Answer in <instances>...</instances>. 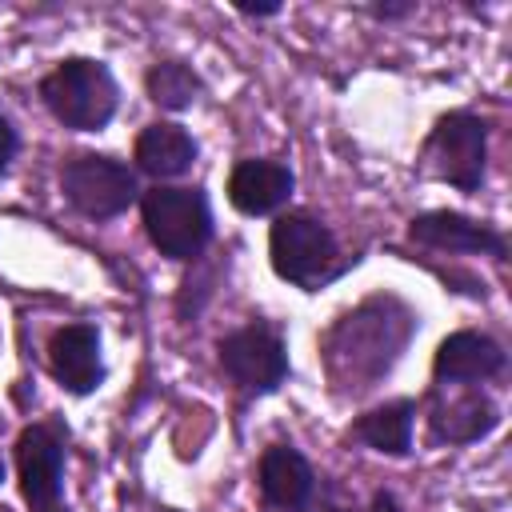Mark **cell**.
I'll return each instance as SVG.
<instances>
[{
    "instance_id": "20",
    "label": "cell",
    "mask_w": 512,
    "mask_h": 512,
    "mask_svg": "<svg viewBox=\"0 0 512 512\" xmlns=\"http://www.w3.org/2000/svg\"><path fill=\"white\" fill-rule=\"evenodd\" d=\"M372 512H400V504H396L392 492H376L372 496Z\"/></svg>"
},
{
    "instance_id": "19",
    "label": "cell",
    "mask_w": 512,
    "mask_h": 512,
    "mask_svg": "<svg viewBox=\"0 0 512 512\" xmlns=\"http://www.w3.org/2000/svg\"><path fill=\"white\" fill-rule=\"evenodd\" d=\"M236 12H244V16H276L280 4L276 0H268V4H236Z\"/></svg>"
},
{
    "instance_id": "22",
    "label": "cell",
    "mask_w": 512,
    "mask_h": 512,
    "mask_svg": "<svg viewBox=\"0 0 512 512\" xmlns=\"http://www.w3.org/2000/svg\"><path fill=\"white\" fill-rule=\"evenodd\" d=\"M332 512H344V508H332Z\"/></svg>"
},
{
    "instance_id": "2",
    "label": "cell",
    "mask_w": 512,
    "mask_h": 512,
    "mask_svg": "<svg viewBox=\"0 0 512 512\" xmlns=\"http://www.w3.org/2000/svg\"><path fill=\"white\" fill-rule=\"evenodd\" d=\"M268 256H272L276 276L288 284H300V288H320L324 280H332L344 268L332 228L308 212H288L272 224Z\"/></svg>"
},
{
    "instance_id": "16",
    "label": "cell",
    "mask_w": 512,
    "mask_h": 512,
    "mask_svg": "<svg viewBox=\"0 0 512 512\" xmlns=\"http://www.w3.org/2000/svg\"><path fill=\"white\" fill-rule=\"evenodd\" d=\"M144 88H148V96L160 104V108H172V112H180V108H188L196 96H200V76L184 64V60H156L152 68H148V76H144Z\"/></svg>"
},
{
    "instance_id": "5",
    "label": "cell",
    "mask_w": 512,
    "mask_h": 512,
    "mask_svg": "<svg viewBox=\"0 0 512 512\" xmlns=\"http://www.w3.org/2000/svg\"><path fill=\"white\" fill-rule=\"evenodd\" d=\"M60 188L68 204L92 220H112L140 196L132 168L116 156H96V152L72 156L60 172Z\"/></svg>"
},
{
    "instance_id": "11",
    "label": "cell",
    "mask_w": 512,
    "mask_h": 512,
    "mask_svg": "<svg viewBox=\"0 0 512 512\" xmlns=\"http://www.w3.org/2000/svg\"><path fill=\"white\" fill-rule=\"evenodd\" d=\"M500 368H504V348L492 336H480V332H452L448 340H440L436 360H432V376L440 384L488 380Z\"/></svg>"
},
{
    "instance_id": "21",
    "label": "cell",
    "mask_w": 512,
    "mask_h": 512,
    "mask_svg": "<svg viewBox=\"0 0 512 512\" xmlns=\"http://www.w3.org/2000/svg\"><path fill=\"white\" fill-rule=\"evenodd\" d=\"M0 480H4V460H0Z\"/></svg>"
},
{
    "instance_id": "13",
    "label": "cell",
    "mask_w": 512,
    "mask_h": 512,
    "mask_svg": "<svg viewBox=\"0 0 512 512\" xmlns=\"http://www.w3.org/2000/svg\"><path fill=\"white\" fill-rule=\"evenodd\" d=\"M500 412L484 392H460L456 400H440L428 416L432 436L448 440V444H472L480 436H488L496 428Z\"/></svg>"
},
{
    "instance_id": "10",
    "label": "cell",
    "mask_w": 512,
    "mask_h": 512,
    "mask_svg": "<svg viewBox=\"0 0 512 512\" xmlns=\"http://www.w3.org/2000/svg\"><path fill=\"white\" fill-rule=\"evenodd\" d=\"M296 188V176L280 160H240L228 176V200L244 216H268L276 212Z\"/></svg>"
},
{
    "instance_id": "1",
    "label": "cell",
    "mask_w": 512,
    "mask_h": 512,
    "mask_svg": "<svg viewBox=\"0 0 512 512\" xmlns=\"http://www.w3.org/2000/svg\"><path fill=\"white\" fill-rule=\"evenodd\" d=\"M40 100L64 128L96 132L116 112V80L100 60L72 56L40 80Z\"/></svg>"
},
{
    "instance_id": "4",
    "label": "cell",
    "mask_w": 512,
    "mask_h": 512,
    "mask_svg": "<svg viewBox=\"0 0 512 512\" xmlns=\"http://www.w3.org/2000/svg\"><path fill=\"white\" fill-rule=\"evenodd\" d=\"M484 156H488V128L472 112H448L436 120L424 144V164L436 180L476 192L484 180Z\"/></svg>"
},
{
    "instance_id": "6",
    "label": "cell",
    "mask_w": 512,
    "mask_h": 512,
    "mask_svg": "<svg viewBox=\"0 0 512 512\" xmlns=\"http://www.w3.org/2000/svg\"><path fill=\"white\" fill-rule=\"evenodd\" d=\"M220 364L232 376V384L252 396L276 392L288 376V352H284L280 336L264 324H244V328L228 332L220 340Z\"/></svg>"
},
{
    "instance_id": "7",
    "label": "cell",
    "mask_w": 512,
    "mask_h": 512,
    "mask_svg": "<svg viewBox=\"0 0 512 512\" xmlns=\"http://www.w3.org/2000/svg\"><path fill=\"white\" fill-rule=\"evenodd\" d=\"M16 472L20 492L32 504V512H56L60 508V476H64V444L52 428L32 424L16 440Z\"/></svg>"
},
{
    "instance_id": "9",
    "label": "cell",
    "mask_w": 512,
    "mask_h": 512,
    "mask_svg": "<svg viewBox=\"0 0 512 512\" xmlns=\"http://www.w3.org/2000/svg\"><path fill=\"white\" fill-rule=\"evenodd\" d=\"M408 236L436 252H480V256H504V236L492 232L480 220H468L460 212H420L408 224Z\"/></svg>"
},
{
    "instance_id": "18",
    "label": "cell",
    "mask_w": 512,
    "mask_h": 512,
    "mask_svg": "<svg viewBox=\"0 0 512 512\" xmlns=\"http://www.w3.org/2000/svg\"><path fill=\"white\" fill-rule=\"evenodd\" d=\"M368 12H372V16H380V20H396V16H408V12H412V4H372Z\"/></svg>"
},
{
    "instance_id": "12",
    "label": "cell",
    "mask_w": 512,
    "mask_h": 512,
    "mask_svg": "<svg viewBox=\"0 0 512 512\" xmlns=\"http://www.w3.org/2000/svg\"><path fill=\"white\" fill-rule=\"evenodd\" d=\"M260 492L280 512H300L312 500V468L292 444H272L260 456Z\"/></svg>"
},
{
    "instance_id": "3",
    "label": "cell",
    "mask_w": 512,
    "mask_h": 512,
    "mask_svg": "<svg viewBox=\"0 0 512 512\" xmlns=\"http://www.w3.org/2000/svg\"><path fill=\"white\" fill-rule=\"evenodd\" d=\"M140 216H144L148 240L172 260L200 256V248L212 236V212L200 188L156 184L140 196Z\"/></svg>"
},
{
    "instance_id": "14",
    "label": "cell",
    "mask_w": 512,
    "mask_h": 512,
    "mask_svg": "<svg viewBox=\"0 0 512 512\" xmlns=\"http://www.w3.org/2000/svg\"><path fill=\"white\" fill-rule=\"evenodd\" d=\"M196 140L180 124H148L136 136V164L156 180H176L192 168Z\"/></svg>"
},
{
    "instance_id": "15",
    "label": "cell",
    "mask_w": 512,
    "mask_h": 512,
    "mask_svg": "<svg viewBox=\"0 0 512 512\" xmlns=\"http://www.w3.org/2000/svg\"><path fill=\"white\" fill-rule=\"evenodd\" d=\"M412 416H416V404H412V400H392V404H380V408L364 412V416L352 424V432H356L368 448L388 452V456H400V452H408V444H412Z\"/></svg>"
},
{
    "instance_id": "17",
    "label": "cell",
    "mask_w": 512,
    "mask_h": 512,
    "mask_svg": "<svg viewBox=\"0 0 512 512\" xmlns=\"http://www.w3.org/2000/svg\"><path fill=\"white\" fill-rule=\"evenodd\" d=\"M12 156H16V128H12L8 116L0 112V172L12 164Z\"/></svg>"
},
{
    "instance_id": "8",
    "label": "cell",
    "mask_w": 512,
    "mask_h": 512,
    "mask_svg": "<svg viewBox=\"0 0 512 512\" xmlns=\"http://www.w3.org/2000/svg\"><path fill=\"white\" fill-rule=\"evenodd\" d=\"M48 368L52 376L76 392L88 396L104 380V360H100V332L92 324H64L48 340Z\"/></svg>"
}]
</instances>
